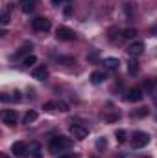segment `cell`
<instances>
[{"instance_id": "cell-1", "label": "cell", "mask_w": 157, "mask_h": 158, "mask_svg": "<svg viewBox=\"0 0 157 158\" xmlns=\"http://www.w3.org/2000/svg\"><path fill=\"white\" fill-rule=\"evenodd\" d=\"M72 145V140L67 138V136H54L50 138V143H48V149L52 153H63L65 149H69Z\"/></svg>"}, {"instance_id": "cell-2", "label": "cell", "mask_w": 157, "mask_h": 158, "mask_svg": "<svg viewBox=\"0 0 157 158\" xmlns=\"http://www.w3.org/2000/svg\"><path fill=\"white\" fill-rule=\"evenodd\" d=\"M150 134L148 132H142V131H137V132H133V138H131V147L133 149H142V147H146L148 143H150Z\"/></svg>"}, {"instance_id": "cell-3", "label": "cell", "mask_w": 157, "mask_h": 158, "mask_svg": "<svg viewBox=\"0 0 157 158\" xmlns=\"http://www.w3.org/2000/svg\"><path fill=\"white\" fill-rule=\"evenodd\" d=\"M56 37H57V40H76V31L67 28V26H57Z\"/></svg>"}, {"instance_id": "cell-4", "label": "cell", "mask_w": 157, "mask_h": 158, "mask_svg": "<svg viewBox=\"0 0 157 158\" xmlns=\"http://www.w3.org/2000/svg\"><path fill=\"white\" fill-rule=\"evenodd\" d=\"M69 131H70V136H72L74 140H85V138L89 136V129H87V127H83V125H79V123L70 125V127H69Z\"/></svg>"}, {"instance_id": "cell-5", "label": "cell", "mask_w": 157, "mask_h": 158, "mask_svg": "<svg viewBox=\"0 0 157 158\" xmlns=\"http://www.w3.org/2000/svg\"><path fill=\"white\" fill-rule=\"evenodd\" d=\"M32 28L35 31H48L50 30V20L46 17H37V19L32 20Z\"/></svg>"}, {"instance_id": "cell-6", "label": "cell", "mask_w": 157, "mask_h": 158, "mask_svg": "<svg viewBox=\"0 0 157 158\" xmlns=\"http://www.w3.org/2000/svg\"><path fill=\"white\" fill-rule=\"evenodd\" d=\"M11 151H13V155L19 158L26 156L28 155V145L24 143V142H15L13 145H11Z\"/></svg>"}, {"instance_id": "cell-7", "label": "cell", "mask_w": 157, "mask_h": 158, "mask_svg": "<svg viewBox=\"0 0 157 158\" xmlns=\"http://www.w3.org/2000/svg\"><path fill=\"white\" fill-rule=\"evenodd\" d=\"M142 98H144V92H142V88H139V86L131 88V90L128 92V96H126V99L131 101V103H137V101H141Z\"/></svg>"}, {"instance_id": "cell-8", "label": "cell", "mask_w": 157, "mask_h": 158, "mask_svg": "<svg viewBox=\"0 0 157 158\" xmlns=\"http://www.w3.org/2000/svg\"><path fill=\"white\" fill-rule=\"evenodd\" d=\"M144 52V42L142 40H133L129 46H128V53L129 55H141Z\"/></svg>"}, {"instance_id": "cell-9", "label": "cell", "mask_w": 157, "mask_h": 158, "mask_svg": "<svg viewBox=\"0 0 157 158\" xmlns=\"http://www.w3.org/2000/svg\"><path fill=\"white\" fill-rule=\"evenodd\" d=\"M32 76H34V79H37V81H44V79L48 77V68L44 64H39V66H35L32 70Z\"/></svg>"}, {"instance_id": "cell-10", "label": "cell", "mask_w": 157, "mask_h": 158, "mask_svg": "<svg viewBox=\"0 0 157 158\" xmlns=\"http://www.w3.org/2000/svg\"><path fill=\"white\" fill-rule=\"evenodd\" d=\"M89 79H91L92 85H100V83H104V81L107 79V74H105V70H94Z\"/></svg>"}, {"instance_id": "cell-11", "label": "cell", "mask_w": 157, "mask_h": 158, "mask_svg": "<svg viewBox=\"0 0 157 158\" xmlns=\"http://www.w3.org/2000/svg\"><path fill=\"white\" fill-rule=\"evenodd\" d=\"M2 121L6 123V125H15V121H17V112L15 110H4L2 112Z\"/></svg>"}, {"instance_id": "cell-12", "label": "cell", "mask_w": 157, "mask_h": 158, "mask_svg": "<svg viewBox=\"0 0 157 158\" xmlns=\"http://www.w3.org/2000/svg\"><path fill=\"white\" fill-rule=\"evenodd\" d=\"M102 64H104V68H107V70H117L118 66H120V61H118L117 57H105V59L102 61Z\"/></svg>"}, {"instance_id": "cell-13", "label": "cell", "mask_w": 157, "mask_h": 158, "mask_svg": "<svg viewBox=\"0 0 157 158\" xmlns=\"http://www.w3.org/2000/svg\"><path fill=\"white\" fill-rule=\"evenodd\" d=\"M37 6V0H20V9L22 13H32Z\"/></svg>"}, {"instance_id": "cell-14", "label": "cell", "mask_w": 157, "mask_h": 158, "mask_svg": "<svg viewBox=\"0 0 157 158\" xmlns=\"http://www.w3.org/2000/svg\"><path fill=\"white\" fill-rule=\"evenodd\" d=\"M37 118H39V114H37L35 110H28V112L24 114V118H22V123L30 125V123H34V121H35Z\"/></svg>"}, {"instance_id": "cell-15", "label": "cell", "mask_w": 157, "mask_h": 158, "mask_svg": "<svg viewBox=\"0 0 157 158\" xmlns=\"http://www.w3.org/2000/svg\"><path fill=\"white\" fill-rule=\"evenodd\" d=\"M122 37H124V39L133 40L135 37H137V30H135V28H126V30L122 31Z\"/></svg>"}, {"instance_id": "cell-16", "label": "cell", "mask_w": 157, "mask_h": 158, "mask_svg": "<svg viewBox=\"0 0 157 158\" xmlns=\"http://www.w3.org/2000/svg\"><path fill=\"white\" fill-rule=\"evenodd\" d=\"M115 138H117L118 143H124V142L128 140V132H126L124 129H118L117 132H115Z\"/></svg>"}, {"instance_id": "cell-17", "label": "cell", "mask_w": 157, "mask_h": 158, "mask_svg": "<svg viewBox=\"0 0 157 158\" xmlns=\"http://www.w3.org/2000/svg\"><path fill=\"white\" fill-rule=\"evenodd\" d=\"M57 63H59V64H74L76 61H74V57H69V55H59V57H57Z\"/></svg>"}, {"instance_id": "cell-18", "label": "cell", "mask_w": 157, "mask_h": 158, "mask_svg": "<svg viewBox=\"0 0 157 158\" xmlns=\"http://www.w3.org/2000/svg\"><path fill=\"white\" fill-rule=\"evenodd\" d=\"M131 116H135V118H146V116H148V107H141V109L133 110Z\"/></svg>"}, {"instance_id": "cell-19", "label": "cell", "mask_w": 157, "mask_h": 158, "mask_svg": "<svg viewBox=\"0 0 157 158\" xmlns=\"http://www.w3.org/2000/svg\"><path fill=\"white\" fill-rule=\"evenodd\" d=\"M35 63H37V57H35V55H28V57H24V61H22L24 66H34Z\"/></svg>"}, {"instance_id": "cell-20", "label": "cell", "mask_w": 157, "mask_h": 158, "mask_svg": "<svg viewBox=\"0 0 157 158\" xmlns=\"http://www.w3.org/2000/svg\"><path fill=\"white\" fill-rule=\"evenodd\" d=\"M124 13L126 17H131L135 13V4H124Z\"/></svg>"}, {"instance_id": "cell-21", "label": "cell", "mask_w": 157, "mask_h": 158, "mask_svg": "<svg viewBox=\"0 0 157 158\" xmlns=\"http://www.w3.org/2000/svg\"><path fill=\"white\" fill-rule=\"evenodd\" d=\"M128 64H129V66H128L129 74H137V72H139V63H137V61H129Z\"/></svg>"}, {"instance_id": "cell-22", "label": "cell", "mask_w": 157, "mask_h": 158, "mask_svg": "<svg viewBox=\"0 0 157 158\" xmlns=\"http://www.w3.org/2000/svg\"><path fill=\"white\" fill-rule=\"evenodd\" d=\"M0 22H2V26H7V24H9V13H7V9H4V11H2Z\"/></svg>"}, {"instance_id": "cell-23", "label": "cell", "mask_w": 157, "mask_h": 158, "mask_svg": "<svg viewBox=\"0 0 157 158\" xmlns=\"http://www.w3.org/2000/svg\"><path fill=\"white\" fill-rule=\"evenodd\" d=\"M56 109L61 110V112H67V110H69V105H67L65 101H56Z\"/></svg>"}, {"instance_id": "cell-24", "label": "cell", "mask_w": 157, "mask_h": 158, "mask_svg": "<svg viewBox=\"0 0 157 158\" xmlns=\"http://www.w3.org/2000/svg\"><path fill=\"white\" fill-rule=\"evenodd\" d=\"M96 147H98V149H105V147H107V140H105V138H98Z\"/></svg>"}, {"instance_id": "cell-25", "label": "cell", "mask_w": 157, "mask_h": 158, "mask_svg": "<svg viewBox=\"0 0 157 158\" xmlns=\"http://www.w3.org/2000/svg\"><path fill=\"white\" fill-rule=\"evenodd\" d=\"M32 149H34V153H32L34 158H41V147H39V145H37V143H34V145H32Z\"/></svg>"}, {"instance_id": "cell-26", "label": "cell", "mask_w": 157, "mask_h": 158, "mask_svg": "<svg viewBox=\"0 0 157 158\" xmlns=\"http://www.w3.org/2000/svg\"><path fill=\"white\" fill-rule=\"evenodd\" d=\"M43 109H44V110H56V101H48V103H44Z\"/></svg>"}, {"instance_id": "cell-27", "label": "cell", "mask_w": 157, "mask_h": 158, "mask_svg": "<svg viewBox=\"0 0 157 158\" xmlns=\"http://www.w3.org/2000/svg\"><path fill=\"white\" fill-rule=\"evenodd\" d=\"M57 158H79L78 155H74V153H61Z\"/></svg>"}, {"instance_id": "cell-28", "label": "cell", "mask_w": 157, "mask_h": 158, "mask_svg": "<svg viewBox=\"0 0 157 158\" xmlns=\"http://www.w3.org/2000/svg\"><path fill=\"white\" fill-rule=\"evenodd\" d=\"M11 99H13V101H20V92H19V90H15V92H13V96H11Z\"/></svg>"}, {"instance_id": "cell-29", "label": "cell", "mask_w": 157, "mask_h": 158, "mask_svg": "<svg viewBox=\"0 0 157 158\" xmlns=\"http://www.w3.org/2000/svg\"><path fill=\"white\" fill-rule=\"evenodd\" d=\"M144 90H148V92L152 90V83L150 81H144Z\"/></svg>"}, {"instance_id": "cell-30", "label": "cell", "mask_w": 157, "mask_h": 158, "mask_svg": "<svg viewBox=\"0 0 157 158\" xmlns=\"http://www.w3.org/2000/svg\"><path fill=\"white\" fill-rule=\"evenodd\" d=\"M9 99H11V98H9V96H7V94H2V101H4V103H7V101H9Z\"/></svg>"}, {"instance_id": "cell-31", "label": "cell", "mask_w": 157, "mask_h": 158, "mask_svg": "<svg viewBox=\"0 0 157 158\" xmlns=\"http://www.w3.org/2000/svg\"><path fill=\"white\" fill-rule=\"evenodd\" d=\"M63 2H65V0H52L54 6H59V4H63Z\"/></svg>"}, {"instance_id": "cell-32", "label": "cell", "mask_w": 157, "mask_h": 158, "mask_svg": "<svg viewBox=\"0 0 157 158\" xmlns=\"http://www.w3.org/2000/svg\"><path fill=\"white\" fill-rule=\"evenodd\" d=\"M0 158H9L7 155H0Z\"/></svg>"}, {"instance_id": "cell-33", "label": "cell", "mask_w": 157, "mask_h": 158, "mask_svg": "<svg viewBox=\"0 0 157 158\" xmlns=\"http://www.w3.org/2000/svg\"><path fill=\"white\" fill-rule=\"evenodd\" d=\"M91 158H98V156H91Z\"/></svg>"}]
</instances>
